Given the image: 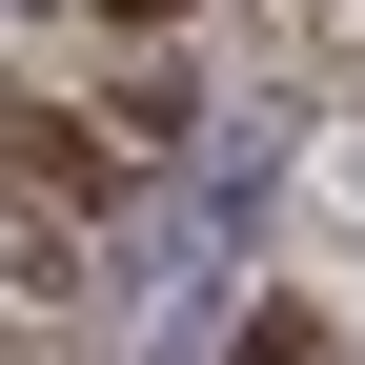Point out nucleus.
<instances>
[{"instance_id":"1","label":"nucleus","mask_w":365,"mask_h":365,"mask_svg":"<svg viewBox=\"0 0 365 365\" xmlns=\"http://www.w3.org/2000/svg\"><path fill=\"white\" fill-rule=\"evenodd\" d=\"M102 163H122V143H81L61 102H0V182H21V203H81Z\"/></svg>"},{"instance_id":"2","label":"nucleus","mask_w":365,"mask_h":365,"mask_svg":"<svg viewBox=\"0 0 365 365\" xmlns=\"http://www.w3.org/2000/svg\"><path fill=\"white\" fill-rule=\"evenodd\" d=\"M244 365H345V345L304 325V304H264V325H244Z\"/></svg>"},{"instance_id":"3","label":"nucleus","mask_w":365,"mask_h":365,"mask_svg":"<svg viewBox=\"0 0 365 365\" xmlns=\"http://www.w3.org/2000/svg\"><path fill=\"white\" fill-rule=\"evenodd\" d=\"M122 21H182V0H122Z\"/></svg>"}]
</instances>
